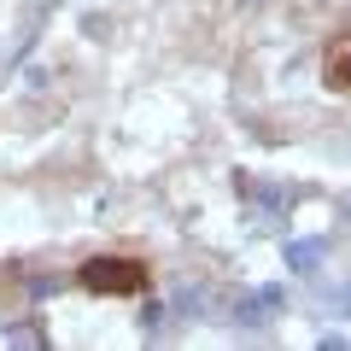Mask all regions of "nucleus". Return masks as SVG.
<instances>
[{
  "label": "nucleus",
  "instance_id": "1",
  "mask_svg": "<svg viewBox=\"0 0 351 351\" xmlns=\"http://www.w3.org/2000/svg\"><path fill=\"white\" fill-rule=\"evenodd\" d=\"M76 276H82L88 293H100V299H141L147 281H152L147 263H141V258H123V252H94Z\"/></svg>",
  "mask_w": 351,
  "mask_h": 351
},
{
  "label": "nucleus",
  "instance_id": "2",
  "mask_svg": "<svg viewBox=\"0 0 351 351\" xmlns=\"http://www.w3.org/2000/svg\"><path fill=\"white\" fill-rule=\"evenodd\" d=\"M322 82L339 88V94H351V36H334L322 53Z\"/></svg>",
  "mask_w": 351,
  "mask_h": 351
}]
</instances>
